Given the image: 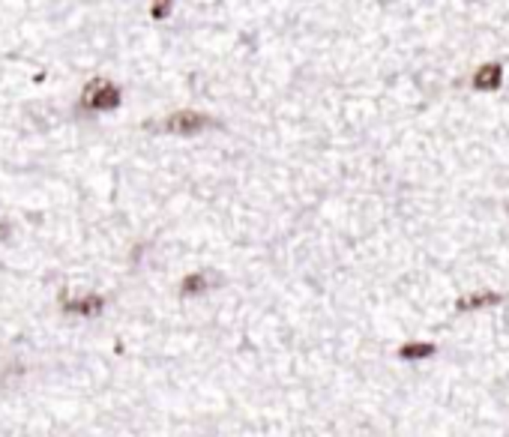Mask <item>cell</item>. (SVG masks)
<instances>
[{"label": "cell", "instance_id": "1", "mask_svg": "<svg viewBox=\"0 0 509 437\" xmlns=\"http://www.w3.org/2000/svg\"><path fill=\"white\" fill-rule=\"evenodd\" d=\"M120 99H123L120 87L117 84H111L108 78L90 81L81 93V105L84 108H90V111H111V108H117L120 105Z\"/></svg>", "mask_w": 509, "mask_h": 437}, {"label": "cell", "instance_id": "2", "mask_svg": "<svg viewBox=\"0 0 509 437\" xmlns=\"http://www.w3.org/2000/svg\"><path fill=\"white\" fill-rule=\"evenodd\" d=\"M210 126H216L213 117L198 114V111H177L165 120V129L171 135H198V132L210 129Z\"/></svg>", "mask_w": 509, "mask_h": 437}, {"label": "cell", "instance_id": "3", "mask_svg": "<svg viewBox=\"0 0 509 437\" xmlns=\"http://www.w3.org/2000/svg\"><path fill=\"white\" fill-rule=\"evenodd\" d=\"M501 84H503V66H501V63H494V60L482 63V66L473 72V78H471V87L476 93H494Z\"/></svg>", "mask_w": 509, "mask_h": 437}, {"label": "cell", "instance_id": "4", "mask_svg": "<svg viewBox=\"0 0 509 437\" xmlns=\"http://www.w3.org/2000/svg\"><path fill=\"white\" fill-rule=\"evenodd\" d=\"M503 296L494 294V291H473V294H461L459 303H455V312H480V308H492L497 306Z\"/></svg>", "mask_w": 509, "mask_h": 437}, {"label": "cell", "instance_id": "5", "mask_svg": "<svg viewBox=\"0 0 509 437\" xmlns=\"http://www.w3.org/2000/svg\"><path fill=\"white\" fill-rule=\"evenodd\" d=\"M438 354V348H434L431 342H408V345H401L399 348V359H429V357H434Z\"/></svg>", "mask_w": 509, "mask_h": 437}, {"label": "cell", "instance_id": "6", "mask_svg": "<svg viewBox=\"0 0 509 437\" xmlns=\"http://www.w3.org/2000/svg\"><path fill=\"white\" fill-rule=\"evenodd\" d=\"M66 312H76V315H84V317H93L102 312V296L90 294L84 300H76V303H66Z\"/></svg>", "mask_w": 509, "mask_h": 437}, {"label": "cell", "instance_id": "7", "mask_svg": "<svg viewBox=\"0 0 509 437\" xmlns=\"http://www.w3.org/2000/svg\"><path fill=\"white\" fill-rule=\"evenodd\" d=\"M204 291H207V279L201 273L186 275L183 279V294H204Z\"/></svg>", "mask_w": 509, "mask_h": 437}, {"label": "cell", "instance_id": "8", "mask_svg": "<svg viewBox=\"0 0 509 437\" xmlns=\"http://www.w3.org/2000/svg\"><path fill=\"white\" fill-rule=\"evenodd\" d=\"M171 3H174V0H153V6H150V18L165 21L168 15H171Z\"/></svg>", "mask_w": 509, "mask_h": 437}]
</instances>
